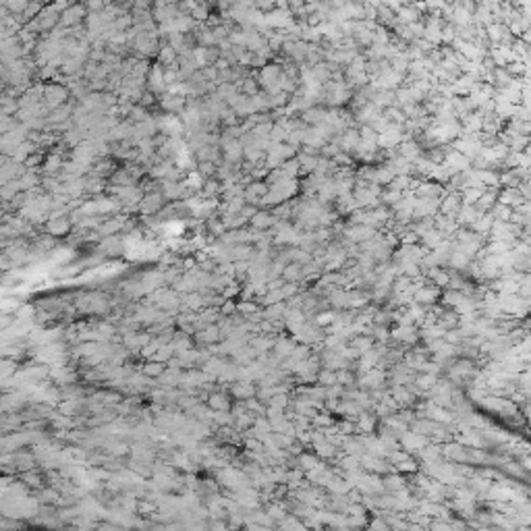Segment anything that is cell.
I'll use <instances>...</instances> for the list:
<instances>
[{
	"instance_id": "6da1fadb",
	"label": "cell",
	"mask_w": 531,
	"mask_h": 531,
	"mask_svg": "<svg viewBox=\"0 0 531 531\" xmlns=\"http://www.w3.org/2000/svg\"><path fill=\"white\" fill-rule=\"evenodd\" d=\"M67 96H69V92H67L63 85H58V83H52V85H46L44 87V100H46V104L50 106V110L61 108L65 104Z\"/></svg>"
},
{
	"instance_id": "7a4b0ae2",
	"label": "cell",
	"mask_w": 531,
	"mask_h": 531,
	"mask_svg": "<svg viewBox=\"0 0 531 531\" xmlns=\"http://www.w3.org/2000/svg\"><path fill=\"white\" fill-rule=\"evenodd\" d=\"M83 19H85V6H81V4H71L67 11L61 13V21L67 27H75L81 23Z\"/></svg>"
},
{
	"instance_id": "3957f363",
	"label": "cell",
	"mask_w": 531,
	"mask_h": 531,
	"mask_svg": "<svg viewBox=\"0 0 531 531\" xmlns=\"http://www.w3.org/2000/svg\"><path fill=\"white\" fill-rule=\"evenodd\" d=\"M164 206V195L162 191H152V193H147L143 197V202H142V212L143 214H154L158 212L160 208Z\"/></svg>"
},
{
	"instance_id": "277c9868",
	"label": "cell",
	"mask_w": 531,
	"mask_h": 531,
	"mask_svg": "<svg viewBox=\"0 0 531 531\" xmlns=\"http://www.w3.org/2000/svg\"><path fill=\"white\" fill-rule=\"evenodd\" d=\"M46 230H48V235H56V237H61V235H67L69 230H71V220L69 218H50L48 220V224H46Z\"/></svg>"
},
{
	"instance_id": "5b68a950",
	"label": "cell",
	"mask_w": 531,
	"mask_h": 531,
	"mask_svg": "<svg viewBox=\"0 0 531 531\" xmlns=\"http://www.w3.org/2000/svg\"><path fill=\"white\" fill-rule=\"evenodd\" d=\"M162 108L168 110V112H178V110L185 108V98L177 94H166V98L162 100Z\"/></svg>"
},
{
	"instance_id": "8992f818",
	"label": "cell",
	"mask_w": 531,
	"mask_h": 531,
	"mask_svg": "<svg viewBox=\"0 0 531 531\" xmlns=\"http://www.w3.org/2000/svg\"><path fill=\"white\" fill-rule=\"evenodd\" d=\"M118 230H123V224H121V220H116V218H110V220H106V222H102V226H100L96 233H98V237H110V235H114V233H118Z\"/></svg>"
},
{
	"instance_id": "52a82bcc",
	"label": "cell",
	"mask_w": 531,
	"mask_h": 531,
	"mask_svg": "<svg viewBox=\"0 0 531 531\" xmlns=\"http://www.w3.org/2000/svg\"><path fill=\"white\" fill-rule=\"evenodd\" d=\"M249 222H251L253 230H259V233H264L268 226H272V224H274V218L270 216V214H266V212H257L251 220H249Z\"/></svg>"
},
{
	"instance_id": "ba28073f",
	"label": "cell",
	"mask_w": 531,
	"mask_h": 531,
	"mask_svg": "<svg viewBox=\"0 0 531 531\" xmlns=\"http://www.w3.org/2000/svg\"><path fill=\"white\" fill-rule=\"evenodd\" d=\"M83 189H85V191H89V193L102 191V189H104V178L98 177V175L87 177V178H83Z\"/></svg>"
},
{
	"instance_id": "9c48e42d",
	"label": "cell",
	"mask_w": 531,
	"mask_h": 531,
	"mask_svg": "<svg viewBox=\"0 0 531 531\" xmlns=\"http://www.w3.org/2000/svg\"><path fill=\"white\" fill-rule=\"evenodd\" d=\"M61 166H65L63 158L58 156V154H52V156H48L46 164H44V170H46V173H50V175H56L58 170H61Z\"/></svg>"
},
{
	"instance_id": "30bf717a",
	"label": "cell",
	"mask_w": 531,
	"mask_h": 531,
	"mask_svg": "<svg viewBox=\"0 0 531 531\" xmlns=\"http://www.w3.org/2000/svg\"><path fill=\"white\" fill-rule=\"evenodd\" d=\"M197 173L210 181L214 175H218V166H214V162H199L197 164Z\"/></svg>"
},
{
	"instance_id": "8fae6325",
	"label": "cell",
	"mask_w": 531,
	"mask_h": 531,
	"mask_svg": "<svg viewBox=\"0 0 531 531\" xmlns=\"http://www.w3.org/2000/svg\"><path fill=\"white\" fill-rule=\"evenodd\" d=\"M19 181H21L23 191H29V189L35 187V185L39 183V178H37L35 175H32V173H27V175H23V177H19Z\"/></svg>"
},
{
	"instance_id": "7c38bea8",
	"label": "cell",
	"mask_w": 531,
	"mask_h": 531,
	"mask_svg": "<svg viewBox=\"0 0 531 531\" xmlns=\"http://www.w3.org/2000/svg\"><path fill=\"white\" fill-rule=\"evenodd\" d=\"M222 191V185H220L218 181H212V178H210V181H206V185H204V193L206 195H216V193H220Z\"/></svg>"
},
{
	"instance_id": "4fadbf2b",
	"label": "cell",
	"mask_w": 531,
	"mask_h": 531,
	"mask_svg": "<svg viewBox=\"0 0 531 531\" xmlns=\"http://www.w3.org/2000/svg\"><path fill=\"white\" fill-rule=\"evenodd\" d=\"M255 89H257L255 79H245V81H243V92L245 94H255Z\"/></svg>"
},
{
	"instance_id": "5bb4252c",
	"label": "cell",
	"mask_w": 531,
	"mask_h": 531,
	"mask_svg": "<svg viewBox=\"0 0 531 531\" xmlns=\"http://www.w3.org/2000/svg\"><path fill=\"white\" fill-rule=\"evenodd\" d=\"M145 372H147V374H152V376H160V374L164 372V365L152 363V365H147V367H145Z\"/></svg>"
},
{
	"instance_id": "9a60e30c",
	"label": "cell",
	"mask_w": 531,
	"mask_h": 531,
	"mask_svg": "<svg viewBox=\"0 0 531 531\" xmlns=\"http://www.w3.org/2000/svg\"><path fill=\"white\" fill-rule=\"evenodd\" d=\"M4 6H6V8H11V11H23V8H29L27 2H6Z\"/></svg>"
},
{
	"instance_id": "2e32d148",
	"label": "cell",
	"mask_w": 531,
	"mask_h": 531,
	"mask_svg": "<svg viewBox=\"0 0 531 531\" xmlns=\"http://www.w3.org/2000/svg\"><path fill=\"white\" fill-rule=\"evenodd\" d=\"M87 8H92V11H102V8H104V2H89Z\"/></svg>"
}]
</instances>
